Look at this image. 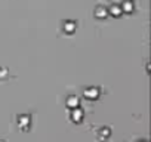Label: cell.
Returning <instances> with one entry per match:
<instances>
[{
	"label": "cell",
	"mask_w": 151,
	"mask_h": 142,
	"mask_svg": "<svg viewBox=\"0 0 151 142\" xmlns=\"http://www.w3.org/2000/svg\"><path fill=\"white\" fill-rule=\"evenodd\" d=\"M83 95H85V98H86V99H89V101H95V99H98V98H99L101 90H99L98 87H88V89H85Z\"/></svg>",
	"instance_id": "1"
},
{
	"label": "cell",
	"mask_w": 151,
	"mask_h": 142,
	"mask_svg": "<svg viewBox=\"0 0 151 142\" xmlns=\"http://www.w3.org/2000/svg\"><path fill=\"white\" fill-rule=\"evenodd\" d=\"M70 117H71V120H73L74 123H82V120H83V117H85V113H83V110H82L80 107H77V108H73Z\"/></svg>",
	"instance_id": "2"
},
{
	"label": "cell",
	"mask_w": 151,
	"mask_h": 142,
	"mask_svg": "<svg viewBox=\"0 0 151 142\" xmlns=\"http://www.w3.org/2000/svg\"><path fill=\"white\" fill-rule=\"evenodd\" d=\"M65 105H67V108H70V110L80 107V99H79V96H77V95H70V96L67 98V101H65Z\"/></svg>",
	"instance_id": "3"
},
{
	"label": "cell",
	"mask_w": 151,
	"mask_h": 142,
	"mask_svg": "<svg viewBox=\"0 0 151 142\" xmlns=\"http://www.w3.org/2000/svg\"><path fill=\"white\" fill-rule=\"evenodd\" d=\"M93 15L96 19H105L108 16V8L105 6H96L95 11H93Z\"/></svg>",
	"instance_id": "4"
},
{
	"label": "cell",
	"mask_w": 151,
	"mask_h": 142,
	"mask_svg": "<svg viewBox=\"0 0 151 142\" xmlns=\"http://www.w3.org/2000/svg\"><path fill=\"white\" fill-rule=\"evenodd\" d=\"M120 8H122V12L123 14H132L135 11V3L132 2V0H123Z\"/></svg>",
	"instance_id": "5"
},
{
	"label": "cell",
	"mask_w": 151,
	"mask_h": 142,
	"mask_svg": "<svg viewBox=\"0 0 151 142\" xmlns=\"http://www.w3.org/2000/svg\"><path fill=\"white\" fill-rule=\"evenodd\" d=\"M62 30L65 34H73L76 33V30H77V24H76L74 21H65L62 24Z\"/></svg>",
	"instance_id": "6"
},
{
	"label": "cell",
	"mask_w": 151,
	"mask_h": 142,
	"mask_svg": "<svg viewBox=\"0 0 151 142\" xmlns=\"http://www.w3.org/2000/svg\"><path fill=\"white\" fill-rule=\"evenodd\" d=\"M108 15H111V16H114V18H120V16L123 15L122 8H120L119 5H111V6L108 8Z\"/></svg>",
	"instance_id": "7"
},
{
	"label": "cell",
	"mask_w": 151,
	"mask_h": 142,
	"mask_svg": "<svg viewBox=\"0 0 151 142\" xmlns=\"http://www.w3.org/2000/svg\"><path fill=\"white\" fill-rule=\"evenodd\" d=\"M30 123H31L30 115H19V117H18V126H19L21 129H27V127L30 126Z\"/></svg>",
	"instance_id": "8"
},
{
	"label": "cell",
	"mask_w": 151,
	"mask_h": 142,
	"mask_svg": "<svg viewBox=\"0 0 151 142\" xmlns=\"http://www.w3.org/2000/svg\"><path fill=\"white\" fill-rule=\"evenodd\" d=\"M110 135H111V130H110L108 127H102V129H99V130H98V139H99V141L108 139V138H110Z\"/></svg>",
	"instance_id": "9"
},
{
	"label": "cell",
	"mask_w": 151,
	"mask_h": 142,
	"mask_svg": "<svg viewBox=\"0 0 151 142\" xmlns=\"http://www.w3.org/2000/svg\"><path fill=\"white\" fill-rule=\"evenodd\" d=\"M138 142H147V141H138Z\"/></svg>",
	"instance_id": "10"
},
{
	"label": "cell",
	"mask_w": 151,
	"mask_h": 142,
	"mask_svg": "<svg viewBox=\"0 0 151 142\" xmlns=\"http://www.w3.org/2000/svg\"><path fill=\"white\" fill-rule=\"evenodd\" d=\"M0 142H3V141H0Z\"/></svg>",
	"instance_id": "11"
}]
</instances>
